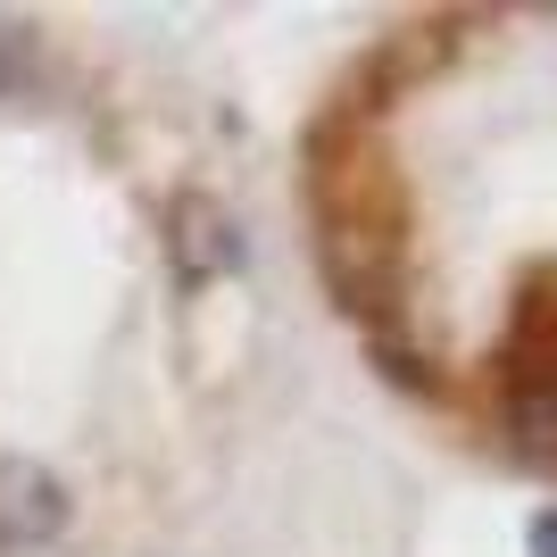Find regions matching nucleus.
<instances>
[{
    "label": "nucleus",
    "instance_id": "nucleus-3",
    "mask_svg": "<svg viewBox=\"0 0 557 557\" xmlns=\"http://www.w3.org/2000/svg\"><path fill=\"white\" fill-rule=\"evenodd\" d=\"M499 424L516 433L524 458H557V374H508Z\"/></svg>",
    "mask_w": 557,
    "mask_h": 557
},
{
    "label": "nucleus",
    "instance_id": "nucleus-1",
    "mask_svg": "<svg viewBox=\"0 0 557 557\" xmlns=\"http://www.w3.org/2000/svg\"><path fill=\"white\" fill-rule=\"evenodd\" d=\"M67 516H75V499H67V483H59L50 466L0 458V557L59 541V533H67Z\"/></svg>",
    "mask_w": 557,
    "mask_h": 557
},
{
    "label": "nucleus",
    "instance_id": "nucleus-5",
    "mask_svg": "<svg viewBox=\"0 0 557 557\" xmlns=\"http://www.w3.org/2000/svg\"><path fill=\"white\" fill-rule=\"evenodd\" d=\"M533 557H557V508L533 516Z\"/></svg>",
    "mask_w": 557,
    "mask_h": 557
},
{
    "label": "nucleus",
    "instance_id": "nucleus-2",
    "mask_svg": "<svg viewBox=\"0 0 557 557\" xmlns=\"http://www.w3.org/2000/svg\"><path fill=\"white\" fill-rule=\"evenodd\" d=\"M166 250H175V275L200 292V283H216V275L242 267V233H233V216L216 209L209 191H184L175 216H166Z\"/></svg>",
    "mask_w": 557,
    "mask_h": 557
},
{
    "label": "nucleus",
    "instance_id": "nucleus-4",
    "mask_svg": "<svg viewBox=\"0 0 557 557\" xmlns=\"http://www.w3.org/2000/svg\"><path fill=\"white\" fill-rule=\"evenodd\" d=\"M25 75H34V34H25V25H0V100H17Z\"/></svg>",
    "mask_w": 557,
    "mask_h": 557
}]
</instances>
